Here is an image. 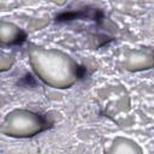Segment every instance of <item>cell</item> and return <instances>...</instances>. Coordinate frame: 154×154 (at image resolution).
<instances>
[{"mask_svg": "<svg viewBox=\"0 0 154 154\" xmlns=\"http://www.w3.org/2000/svg\"><path fill=\"white\" fill-rule=\"evenodd\" d=\"M76 19H93L94 22H96V24H101L102 19H103V13L101 10L97 8H82L78 11H71V12H63L60 14H58L55 17V20L58 23H63V22H72Z\"/></svg>", "mask_w": 154, "mask_h": 154, "instance_id": "cell-1", "label": "cell"}, {"mask_svg": "<svg viewBox=\"0 0 154 154\" xmlns=\"http://www.w3.org/2000/svg\"><path fill=\"white\" fill-rule=\"evenodd\" d=\"M26 38V34L23 32V31H19V34L14 37V40H12L11 42H8V46H18V45H22Z\"/></svg>", "mask_w": 154, "mask_h": 154, "instance_id": "cell-2", "label": "cell"}, {"mask_svg": "<svg viewBox=\"0 0 154 154\" xmlns=\"http://www.w3.org/2000/svg\"><path fill=\"white\" fill-rule=\"evenodd\" d=\"M85 73H87V69L84 66H82V65H77L76 66V76L78 78H83L85 76Z\"/></svg>", "mask_w": 154, "mask_h": 154, "instance_id": "cell-3", "label": "cell"}]
</instances>
